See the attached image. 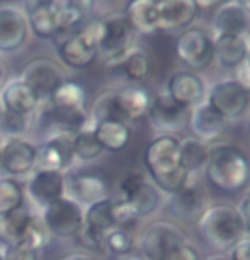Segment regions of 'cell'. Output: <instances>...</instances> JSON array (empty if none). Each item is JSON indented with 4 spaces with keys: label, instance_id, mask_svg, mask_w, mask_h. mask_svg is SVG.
I'll list each match as a JSON object with an SVG mask.
<instances>
[{
    "label": "cell",
    "instance_id": "6da1fadb",
    "mask_svg": "<svg viewBox=\"0 0 250 260\" xmlns=\"http://www.w3.org/2000/svg\"><path fill=\"white\" fill-rule=\"evenodd\" d=\"M206 180L223 194H237L250 182V160L237 145L222 141L208 146Z\"/></svg>",
    "mask_w": 250,
    "mask_h": 260
},
{
    "label": "cell",
    "instance_id": "7a4b0ae2",
    "mask_svg": "<svg viewBox=\"0 0 250 260\" xmlns=\"http://www.w3.org/2000/svg\"><path fill=\"white\" fill-rule=\"evenodd\" d=\"M203 242L214 252H230V248L245 238V226L238 209L232 204H213L198 221Z\"/></svg>",
    "mask_w": 250,
    "mask_h": 260
},
{
    "label": "cell",
    "instance_id": "3957f363",
    "mask_svg": "<svg viewBox=\"0 0 250 260\" xmlns=\"http://www.w3.org/2000/svg\"><path fill=\"white\" fill-rule=\"evenodd\" d=\"M104 32L102 21H90L78 31L67 34L58 45V56L67 67L82 70L90 67L99 56V43Z\"/></svg>",
    "mask_w": 250,
    "mask_h": 260
},
{
    "label": "cell",
    "instance_id": "277c9868",
    "mask_svg": "<svg viewBox=\"0 0 250 260\" xmlns=\"http://www.w3.org/2000/svg\"><path fill=\"white\" fill-rule=\"evenodd\" d=\"M185 243L189 242L184 230L167 219H157L146 224L140 237V248L148 260H164Z\"/></svg>",
    "mask_w": 250,
    "mask_h": 260
},
{
    "label": "cell",
    "instance_id": "5b68a950",
    "mask_svg": "<svg viewBox=\"0 0 250 260\" xmlns=\"http://www.w3.org/2000/svg\"><path fill=\"white\" fill-rule=\"evenodd\" d=\"M180 140L175 136L159 135L150 141L143 155V164L146 167L151 182L170 177L180 170Z\"/></svg>",
    "mask_w": 250,
    "mask_h": 260
},
{
    "label": "cell",
    "instance_id": "8992f818",
    "mask_svg": "<svg viewBox=\"0 0 250 260\" xmlns=\"http://www.w3.org/2000/svg\"><path fill=\"white\" fill-rule=\"evenodd\" d=\"M177 58L193 70H206L214 61L213 36L203 27L191 26L179 34L175 41Z\"/></svg>",
    "mask_w": 250,
    "mask_h": 260
},
{
    "label": "cell",
    "instance_id": "52a82bcc",
    "mask_svg": "<svg viewBox=\"0 0 250 260\" xmlns=\"http://www.w3.org/2000/svg\"><path fill=\"white\" fill-rule=\"evenodd\" d=\"M41 219L51 237L72 238L83 224V208L70 196H63L41 209Z\"/></svg>",
    "mask_w": 250,
    "mask_h": 260
},
{
    "label": "cell",
    "instance_id": "ba28073f",
    "mask_svg": "<svg viewBox=\"0 0 250 260\" xmlns=\"http://www.w3.org/2000/svg\"><path fill=\"white\" fill-rule=\"evenodd\" d=\"M206 102L223 116L227 122L238 121L245 116L250 106V94H247L233 78L216 82L206 92Z\"/></svg>",
    "mask_w": 250,
    "mask_h": 260
},
{
    "label": "cell",
    "instance_id": "9c48e42d",
    "mask_svg": "<svg viewBox=\"0 0 250 260\" xmlns=\"http://www.w3.org/2000/svg\"><path fill=\"white\" fill-rule=\"evenodd\" d=\"M24 7L29 27L38 38L53 39L67 34L61 0H31L24 2Z\"/></svg>",
    "mask_w": 250,
    "mask_h": 260
},
{
    "label": "cell",
    "instance_id": "30bf717a",
    "mask_svg": "<svg viewBox=\"0 0 250 260\" xmlns=\"http://www.w3.org/2000/svg\"><path fill=\"white\" fill-rule=\"evenodd\" d=\"M146 119L159 135L174 136L184 131L185 126L189 124V111L179 106L164 92V94L151 97Z\"/></svg>",
    "mask_w": 250,
    "mask_h": 260
},
{
    "label": "cell",
    "instance_id": "8fae6325",
    "mask_svg": "<svg viewBox=\"0 0 250 260\" xmlns=\"http://www.w3.org/2000/svg\"><path fill=\"white\" fill-rule=\"evenodd\" d=\"M21 80L39 97V101L48 102L67 78L50 58H34L24 68Z\"/></svg>",
    "mask_w": 250,
    "mask_h": 260
},
{
    "label": "cell",
    "instance_id": "7c38bea8",
    "mask_svg": "<svg viewBox=\"0 0 250 260\" xmlns=\"http://www.w3.org/2000/svg\"><path fill=\"white\" fill-rule=\"evenodd\" d=\"M106 67L111 77L117 78V80H128L138 85L151 77L153 60H151L150 53L145 51L143 48L133 46L126 53H122L121 56L107 60Z\"/></svg>",
    "mask_w": 250,
    "mask_h": 260
},
{
    "label": "cell",
    "instance_id": "4fadbf2b",
    "mask_svg": "<svg viewBox=\"0 0 250 260\" xmlns=\"http://www.w3.org/2000/svg\"><path fill=\"white\" fill-rule=\"evenodd\" d=\"M170 214L180 223L185 224H198L201 216L204 211L209 208L208 196L204 189L201 187L199 182L193 179L180 192L169 196V203H167Z\"/></svg>",
    "mask_w": 250,
    "mask_h": 260
},
{
    "label": "cell",
    "instance_id": "5bb4252c",
    "mask_svg": "<svg viewBox=\"0 0 250 260\" xmlns=\"http://www.w3.org/2000/svg\"><path fill=\"white\" fill-rule=\"evenodd\" d=\"M102 24L104 32L99 43V55L104 56L106 61L121 56L133 48L136 32L124 14H111L109 17L102 19Z\"/></svg>",
    "mask_w": 250,
    "mask_h": 260
},
{
    "label": "cell",
    "instance_id": "9a60e30c",
    "mask_svg": "<svg viewBox=\"0 0 250 260\" xmlns=\"http://www.w3.org/2000/svg\"><path fill=\"white\" fill-rule=\"evenodd\" d=\"M38 160V146L27 140H9L2 143L0 170L9 177H22L34 170Z\"/></svg>",
    "mask_w": 250,
    "mask_h": 260
},
{
    "label": "cell",
    "instance_id": "2e32d148",
    "mask_svg": "<svg viewBox=\"0 0 250 260\" xmlns=\"http://www.w3.org/2000/svg\"><path fill=\"white\" fill-rule=\"evenodd\" d=\"M206 92L204 80L191 70L174 72L165 87V94L188 111L206 101Z\"/></svg>",
    "mask_w": 250,
    "mask_h": 260
},
{
    "label": "cell",
    "instance_id": "e0dca14e",
    "mask_svg": "<svg viewBox=\"0 0 250 260\" xmlns=\"http://www.w3.org/2000/svg\"><path fill=\"white\" fill-rule=\"evenodd\" d=\"M159 31H185L198 19L201 9L194 0H157Z\"/></svg>",
    "mask_w": 250,
    "mask_h": 260
},
{
    "label": "cell",
    "instance_id": "ac0fdd59",
    "mask_svg": "<svg viewBox=\"0 0 250 260\" xmlns=\"http://www.w3.org/2000/svg\"><path fill=\"white\" fill-rule=\"evenodd\" d=\"M65 190L67 179L61 172L36 170L27 184L29 199L41 209H45L46 206H50L51 203L63 198Z\"/></svg>",
    "mask_w": 250,
    "mask_h": 260
},
{
    "label": "cell",
    "instance_id": "d6986e66",
    "mask_svg": "<svg viewBox=\"0 0 250 260\" xmlns=\"http://www.w3.org/2000/svg\"><path fill=\"white\" fill-rule=\"evenodd\" d=\"M73 145L72 136L63 133H53L41 146H38V170L63 172L72 164Z\"/></svg>",
    "mask_w": 250,
    "mask_h": 260
},
{
    "label": "cell",
    "instance_id": "ffe728a7",
    "mask_svg": "<svg viewBox=\"0 0 250 260\" xmlns=\"http://www.w3.org/2000/svg\"><path fill=\"white\" fill-rule=\"evenodd\" d=\"M29 32L27 19L14 6L0 7V53H14L24 46Z\"/></svg>",
    "mask_w": 250,
    "mask_h": 260
},
{
    "label": "cell",
    "instance_id": "44dd1931",
    "mask_svg": "<svg viewBox=\"0 0 250 260\" xmlns=\"http://www.w3.org/2000/svg\"><path fill=\"white\" fill-rule=\"evenodd\" d=\"M227 119L220 116L208 102H201L189 112V127L193 131L194 138L208 143V141H216L227 129Z\"/></svg>",
    "mask_w": 250,
    "mask_h": 260
},
{
    "label": "cell",
    "instance_id": "7402d4cb",
    "mask_svg": "<svg viewBox=\"0 0 250 260\" xmlns=\"http://www.w3.org/2000/svg\"><path fill=\"white\" fill-rule=\"evenodd\" d=\"M151 95L150 92L141 85H124L116 90V107L117 114L122 122H135L146 117V112L150 109Z\"/></svg>",
    "mask_w": 250,
    "mask_h": 260
},
{
    "label": "cell",
    "instance_id": "603a6c76",
    "mask_svg": "<svg viewBox=\"0 0 250 260\" xmlns=\"http://www.w3.org/2000/svg\"><path fill=\"white\" fill-rule=\"evenodd\" d=\"M87 122H89L87 111L58 107L50 104V102H45V109H43L41 114V124L55 129V133L73 136L80 129H83L87 126Z\"/></svg>",
    "mask_w": 250,
    "mask_h": 260
},
{
    "label": "cell",
    "instance_id": "cb8c5ba5",
    "mask_svg": "<svg viewBox=\"0 0 250 260\" xmlns=\"http://www.w3.org/2000/svg\"><path fill=\"white\" fill-rule=\"evenodd\" d=\"M250 26V16L240 2H227L218 7L213 17L214 36H245Z\"/></svg>",
    "mask_w": 250,
    "mask_h": 260
},
{
    "label": "cell",
    "instance_id": "d4e9b609",
    "mask_svg": "<svg viewBox=\"0 0 250 260\" xmlns=\"http://www.w3.org/2000/svg\"><path fill=\"white\" fill-rule=\"evenodd\" d=\"M67 189L70 198L82 206H92L102 199H107V184L99 175L78 174L67 179Z\"/></svg>",
    "mask_w": 250,
    "mask_h": 260
},
{
    "label": "cell",
    "instance_id": "484cf974",
    "mask_svg": "<svg viewBox=\"0 0 250 260\" xmlns=\"http://www.w3.org/2000/svg\"><path fill=\"white\" fill-rule=\"evenodd\" d=\"M4 109L17 112V114L29 116L38 109L41 101L21 78L19 80H11L4 85L2 97H0Z\"/></svg>",
    "mask_w": 250,
    "mask_h": 260
},
{
    "label": "cell",
    "instance_id": "4316f807",
    "mask_svg": "<svg viewBox=\"0 0 250 260\" xmlns=\"http://www.w3.org/2000/svg\"><path fill=\"white\" fill-rule=\"evenodd\" d=\"M214 61L222 68H237L247 60L248 41L245 36H213Z\"/></svg>",
    "mask_w": 250,
    "mask_h": 260
},
{
    "label": "cell",
    "instance_id": "83f0119b",
    "mask_svg": "<svg viewBox=\"0 0 250 260\" xmlns=\"http://www.w3.org/2000/svg\"><path fill=\"white\" fill-rule=\"evenodd\" d=\"M135 32L153 34L159 31V7L157 0H131L126 4L124 12Z\"/></svg>",
    "mask_w": 250,
    "mask_h": 260
},
{
    "label": "cell",
    "instance_id": "f1b7e54d",
    "mask_svg": "<svg viewBox=\"0 0 250 260\" xmlns=\"http://www.w3.org/2000/svg\"><path fill=\"white\" fill-rule=\"evenodd\" d=\"M94 135L102 151L119 153L128 146L131 140V127L122 121H101L94 124Z\"/></svg>",
    "mask_w": 250,
    "mask_h": 260
},
{
    "label": "cell",
    "instance_id": "f546056e",
    "mask_svg": "<svg viewBox=\"0 0 250 260\" xmlns=\"http://www.w3.org/2000/svg\"><path fill=\"white\" fill-rule=\"evenodd\" d=\"M33 214L24 208L9 213L6 216H0V240L7 245L21 243L27 233V228L31 224Z\"/></svg>",
    "mask_w": 250,
    "mask_h": 260
},
{
    "label": "cell",
    "instance_id": "4dcf8cb0",
    "mask_svg": "<svg viewBox=\"0 0 250 260\" xmlns=\"http://www.w3.org/2000/svg\"><path fill=\"white\" fill-rule=\"evenodd\" d=\"M180 169L188 172L189 175L198 174L204 169L208 160V145L196 140L194 136L180 140Z\"/></svg>",
    "mask_w": 250,
    "mask_h": 260
},
{
    "label": "cell",
    "instance_id": "1f68e13d",
    "mask_svg": "<svg viewBox=\"0 0 250 260\" xmlns=\"http://www.w3.org/2000/svg\"><path fill=\"white\" fill-rule=\"evenodd\" d=\"M72 145H73V156L82 161L96 160L102 153L99 141H97L94 135V124H92L90 119L83 129H80L77 135L72 136Z\"/></svg>",
    "mask_w": 250,
    "mask_h": 260
},
{
    "label": "cell",
    "instance_id": "d6a6232c",
    "mask_svg": "<svg viewBox=\"0 0 250 260\" xmlns=\"http://www.w3.org/2000/svg\"><path fill=\"white\" fill-rule=\"evenodd\" d=\"M124 201L131 206V209L135 211L136 218H141V216H148L157 211V208L160 206V192L153 184L146 180L133 196L126 198Z\"/></svg>",
    "mask_w": 250,
    "mask_h": 260
},
{
    "label": "cell",
    "instance_id": "836d02e7",
    "mask_svg": "<svg viewBox=\"0 0 250 260\" xmlns=\"http://www.w3.org/2000/svg\"><path fill=\"white\" fill-rule=\"evenodd\" d=\"M50 104L58 107H68V109H82L85 111L87 94L85 89L77 82L65 80L58 87V90L50 97Z\"/></svg>",
    "mask_w": 250,
    "mask_h": 260
},
{
    "label": "cell",
    "instance_id": "e575fe53",
    "mask_svg": "<svg viewBox=\"0 0 250 260\" xmlns=\"http://www.w3.org/2000/svg\"><path fill=\"white\" fill-rule=\"evenodd\" d=\"M83 223L99 230L102 233H109L112 228H116L114 216H112L111 198L102 199L83 211Z\"/></svg>",
    "mask_w": 250,
    "mask_h": 260
},
{
    "label": "cell",
    "instance_id": "d590c367",
    "mask_svg": "<svg viewBox=\"0 0 250 260\" xmlns=\"http://www.w3.org/2000/svg\"><path fill=\"white\" fill-rule=\"evenodd\" d=\"M24 206V190L16 179L0 177V216L21 209Z\"/></svg>",
    "mask_w": 250,
    "mask_h": 260
},
{
    "label": "cell",
    "instance_id": "8d00e7d4",
    "mask_svg": "<svg viewBox=\"0 0 250 260\" xmlns=\"http://www.w3.org/2000/svg\"><path fill=\"white\" fill-rule=\"evenodd\" d=\"M31 121L29 116L17 114V112L4 109L0 114V136L9 140H21L29 131Z\"/></svg>",
    "mask_w": 250,
    "mask_h": 260
},
{
    "label": "cell",
    "instance_id": "74e56055",
    "mask_svg": "<svg viewBox=\"0 0 250 260\" xmlns=\"http://www.w3.org/2000/svg\"><path fill=\"white\" fill-rule=\"evenodd\" d=\"M135 237L128 228L124 226H116L112 228L109 233L106 235L104 240V248L107 252L116 255V257H126L133 250Z\"/></svg>",
    "mask_w": 250,
    "mask_h": 260
},
{
    "label": "cell",
    "instance_id": "f35d334b",
    "mask_svg": "<svg viewBox=\"0 0 250 260\" xmlns=\"http://www.w3.org/2000/svg\"><path fill=\"white\" fill-rule=\"evenodd\" d=\"M89 119L92 121V124L101 122V121H107V119L121 121L119 114H117V107H116V90H104L97 97Z\"/></svg>",
    "mask_w": 250,
    "mask_h": 260
},
{
    "label": "cell",
    "instance_id": "ab89813d",
    "mask_svg": "<svg viewBox=\"0 0 250 260\" xmlns=\"http://www.w3.org/2000/svg\"><path fill=\"white\" fill-rule=\"evenodd\" d=\"M50 240H51V233L48 232V228L45 226L41 216H33L31 224H29V228H27V233L21 243H26L27 247H31L33 250H36L39 253L43 248L48 247Z\"/></svg>",
    "mask_w": 250,
    "mask_h": 260
},
{
    "label": "cell",
    "instance_id": "60d3db41",
    "mask_svg": "<svg viewBox=\"0 0 250 260\" xmlns=\"http://www.w3.org/2000/svg\"><path fill=\"white\" fill-rule=\"evenodd\" d=\"M106 235L107 233H102L99 230L83 223L82 228L78 230V233L75 235V240L82 248L89 250V252H102V250H104Z\"/></svg>",
    "mask_w": 250,
    "mask_h": 260
},
{
    "label": "cell",
    "instance_id": "b9f144b4",
    "mask_svg": "<svg viewBox=\"0 0 250 260\" xmlns=\"http://www.w3.org/2000/svg\"><path fill=\"white\" fill-rule=\"evenodd\" d=\"M4 260H38V252L27 247L26 243H17V245H7L2 250Z\"/></svg>",
    "mask_w": 250,
    "mask_h": 260
},
{
    "label": "cell",
    "instance_id": "7bdbcfd3",
    "mask_svg": "<svg viewBox=\"0 0 250 260\" xmlns=\"http://www.w3.org/2000/svg\"><path fill=\"white\" fill-rule=\"evenodd\" d=\"M164 260H199V253L193 245L185 243L177 250H174L170 255H167Z\"/></svg>",
    "mask_w": 250,
    "mask_h": 260
},
{
    "label": "cell",
    "instance_id": "ee69618b",
    "mask_svg": "<svg viewBox=\"0 0 250 260\" xmlns=\"http://www.w3.org/2000/svg\"><path fill=\"white\" fill-rule=\"evenodd\" d=\"M233 80L237 82L247 94H250V63L247 60H245L242 65H238L235 68Z\"/></svg>",
    "mask_w": 250,
    "mask_h": 260
},
{
    "label": "cell",
    "instance_id": "f6af8a7d",
    "mask_svg": "<svg viewBox=\"0 0 250 260\" xmlns=\"http://www.w3.org/2000/svg\"><path fill=\"white\" fill-rule=\"evenodd\" d=\"M230 260H250V238H242L230 248Z\"/></svg>",
    "mask_w": 250,
    "mask_h": 260
},
{
    "label": "cell",
    "instance_id": "bcb514c9",
    "mask_svg": "<svg viewBox=\"0 0 250 260\" xmlns=\"http://www.w3.org/2000/svg\"><path fill=\"white\" fill-rule=\"evenodd\" d=\"M237 209H238L240 216H242V221H243V226H245V233L250 235V190L242 198V201H240V206H238Z\"/></svg>",
    "mask_w": 250,
    "mask_h": 260
},
{
    "label": "cell",
    "instance_id": "7dc6e473",
    "mask_svg": "<svg viewBox=\"0 0 250 260\" xmlns=\"http://www.w3.org/2000/svg\"><path fill=\"white\" fill-rule=\"evenodd\" d=\"M61 260H94L90 257L89 253H83V252H73V253H68L65 255Z\"/></svg>",
    "mask_w": 250,
    "mask_h": 260
},
{
    "label": "cell",
    "instance_id": "c3c4849f",
    "mask_svg": "<svg viewBox=\"0 0 250 260\" xmlns=\"http://www.w3.org/2000/svg\"><path fill=\"white\" fill-rule=\"evenodd\" d=\"M6 83H7V65H6V61L0 58V90L4 89Z\"/></svg>",
    "mask_w": 250,
    "mask_h": 260
},
{
    "label": "cell",
    "instance_id": "681fc988",
    "mask_svg": "<svg viewBox=\"0 0 250 260\" xmlns=\"http://www.w3.org/2000/svg\"><path fill=\"white\" fill-rule=\"evenodd\" d=\"M119 260H143L140 257H130V255H126V257H119Z\"/></svg>",
    "mask_w": 250,
    "mask_h": 260
},
{
    "label": "cell",
    "instance_id": "f907efd6",
    "mask_svg": "<svg viewBox=\"0 0 250 260\" xmlns=\"http://www.w3.org/2000/svg\"><path fill=\"white\" fill-rule=\"evenodd\" d=\"M206 260H230L228 257H222V255H218V257H209V258H206Z\"/></svg>",
    "mask_w": 250,
    "mask_h": 260
},
{
    "label": "cell",
    "instance_id": "816d5d0a",
    "mask_svg": "<svg viewBox=\"0 0 250 260\" xmlns=\"http://www.w3.org/2000/svg\"><path fill=\"white\" fill-rule=\"evenodd\" d=\"M247 61L250 63V43H248V55H247Z\"/></svg>",
    "mask_w": 250,
    "mask_h": 260
},
{
    "label": "cell",
    "instance_id": "f5cc1de1",
    "mask_svg": "<svg viewBox=\"0 0 250 260\" xmlns=\"http://www.w3.org/2000/svg\"><path fill=\"white\" fill-rule=\"evenodd\" d=\"M247 129H248V135H250V119H248V122H247Z\"/></svg>",
    "mask_w": 250,
    "mask_h": 260
},
{
    "label": "cell",
    "instance_id": "db71d44e",
    "mask_svg": "<svg viewBox=\"0 0 250 260\" xmlns=\"http://www.w3.org/2000/svg\"><path fill=\"white\" fill-rule=\"evenodd\" d=\"M2 111H4V106H2V102H0V114H2Z\"/></svg>",
    "mask_w": 250,
    "mask_h": 260
},
{
    "label": "cell",
    "instance_id": "11a10c76",
    "mask_svg": "<svg viewBox=\"0 0 250 260\" xmlns=\"http://www.w3.org/2000/svg\"><path fill=\"white\" fill-rule=\"evenodd\" d=\"M0 260H4V253L2 252H0Z\"/></svg>",
    "mask_w": 250,
    "mask_h": 260
},
{
    "label": "cell",
    "instance_id": "9f6ffc18",
    "mask_svg": "<svg viewBox=\"0 0 250 260\" xmlns=\"http://www.w3.org/2000/svg\"><path fill=\"white\" fill-rule=\"evenodd\" d=\"M0 151H2V141H0Z\"/></svg>",
    "mask_w": 250,
    "mask_h": 260
}]
</instances>
